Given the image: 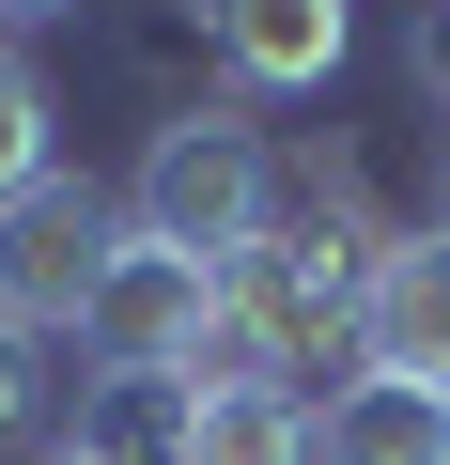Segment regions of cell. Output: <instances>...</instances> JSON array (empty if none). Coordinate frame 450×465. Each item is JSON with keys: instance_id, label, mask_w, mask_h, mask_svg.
Returning <instances> with one entry per match:
<instances>
[{"instance_id": "obj_9", "label": "cell", "mask_w": 450, "mask_h": 465, "mask_svg": "<svg viewBox=\"0 0 450 465\" xmlns=\"http://www.w3.org/2000/svg\"><path fill=\"white\" fill-rule=\"evenodd\" d=\"M78 450H94V465H171V450H186V388H94Z\"/></svg>"}, {"instance_id": "obj_1", "label": "cell", "mask_w": 450, "mask_h": 465, "mask_svg": "<svg viewBox=\"0 0 450 465\" xmlns=\"http://www.w3.org/2000/svg\"><path fill=\"white\" fill-rule=\"evenodd\" d=\"M357 249H326V232H249L234 264H217V326H202V372L186 388H295L311 403V372H342L357 388Z\"/></svg>"}, {"instance_id": "obj_2", "label": "cell", "mask_w": 450, "mask_h": 465, "mask_svg": "<svg viewBox=\"0 0 450 465\" xmlns=\"http://www.w3.org/2000/svg\"><path fill=\"white\" fill-rule=\"evenodd\" d=\"M125 232L140 249H186V264H234L249 232H280V140L217 94L186 124L140 140V186H125Z\"/></svg>"}, {"instance_id": "obj_5", "label": "cell", "mask_w": 450, "mask_h": 465, "mask_svg": "<svg viewBox=\"0 0 450 465\" xmlns=\"http://www.w3.org/2000/svg\"><path fill=\"white\" fill-rule=\"evenodd\" d=\"M357 372L450 403V217H419L404 249H373V280H357Z\"/></svg>"}, {"instance_id": "obj_10", "label": "cell", "mask_w": 450, "mask_h": 465, "mask_svg": "<svg viewBox=\"0 0 450 465\" xmlns=\"http://www.w3.org/2000/svg\"><path fill=\"white\" fill-rule=\"evenodd\" d=\"M63 109H47V78L16 63V47H0V202H16V186H47L63 171V140H47Z\"/></svg>"}, {"instance_id": "obj_8", "label": "cell", "mask_w": 450, "mask_h": 465, "mask_svg": "<svg viewBox=\"0 0 450 465\" xmlns=\"http://www.w3.org/2000/svg\"><path fill=\"white\" fill-rule=\"evenodd\" d=\"M326 465H450V403L357 372V388H326Z\"/></svg>"}, {"instance_id": "obj_12", "label": "cell", "mask_w": 450, "mask_h": 465, "mask_svg": "<svg viewBox=\"0 0 450 465\" xmlns=\"http://www.w3.org/2000/svg\"><path fill=\"white\" fill-rule=\"evenodd\" d=\"M404 63H419V94L450 109V0H419V32H404Z\"/></svg>"}, {"instance_id": "obj_7", "label": "cell", "mask_w": 450, "mask_h": 465, "mask_svg": "<svg viewBox=\"0 0 450 465\" xmlns=\"http://www.w3.org/2000/svg\"><path fill=\"white\" fill-rule=\"evenodd\" d=\"M171 465H326V403H295V388H186V450Z\"/></svg>"}, {"instance_id": "obj_15", "label": "cell", "mask_w": 450, "mask_h": 465, "mask_svg": "<svg viewBox=\"0 0 450 465\" xmlns=\"http://www.w3.org/2000/svg\"><path fill=\"white\" fill-rule=\"evenodd\" d=\"M435 217H450V186H435Z\"/></svg>"}, {"instance_id": "obj_6", "label": "cell", "mask_w": 450, "mask_h": 465, "mask_svg": "<svg viewBox=\"0 0 450 465\" xmlns=\"http://www.w3.org/2000/svg\"><path fill=\"white\" fill-rule=\"evenodd\" d=\"M186 16H202V63L234 94H326L357 47V0H186Z\"/></svg>"}, {"instance_id": "obj_13", "label": "cell", "mask_w": 450, "mask_h": 465, "mask_svg": "<svg viewBox=\"0 0 450 465\" xmlns=\"http://www.w3.org/2000/svg\"><path fill=\"white\" fill-rule=\"evenodd\" d=\"M47 16H78V0H0V32H47Z\"/></svg>"}, {"instance_id": "obj_3", "label": "cell", "mask_w": 450, "mask_h": 465, "mask_svg": "<svg viewBox=\"0 0 450 465\" xmlns=\"http://www.w3.org/2000/svg\"><path fill=\"white\" fill-rule=\"evenodd\" d=\"M109 249H125V202H109L94 171L16 186V202H0V341H78Z\"/></svg>"}, {"instance_id": "obj_4", "label": "cell", "mask_w": 450, "mask_h": 465, "mask_svg": "<svg viewBox=\"0 0 450 465\" xmlns=\"http://www.w3.org/2000/svg\"><path fill=\"white\" fill-rule=\"evenodd\" d=\"M202 326H217V264L125 232L109 280H94V311H78V372H94V388H186V372H202Z\"/></svg>"}, {"instance_id": "obj_14", "label": "cell", "mask_w": 450, "mask_h": 465, "mask_svg": "<svg viewBox=\"0 0 450 465\" xmlns=\"http://www.w3.org/2000/svg\"><path fill=\"white\" fill-rule=\"evenodd\" d=\"M32 465H94V450H78V434H63V450H32Z\"/></svg>"}, {"instance_id": "obj_11", "label": "cell", "mask_w": 450, "mask_h": 465, "mask_svg": "<svg viewBox=\"0 0 450 465\" xmlns=\"http://www.w3.org/2000/svg\"><path fill=\"white\" fill-rule=\"evenodd\" d=\"M32 419H47V372H32V341H0V450H16Z\"/></svg>"}]
</instances>
